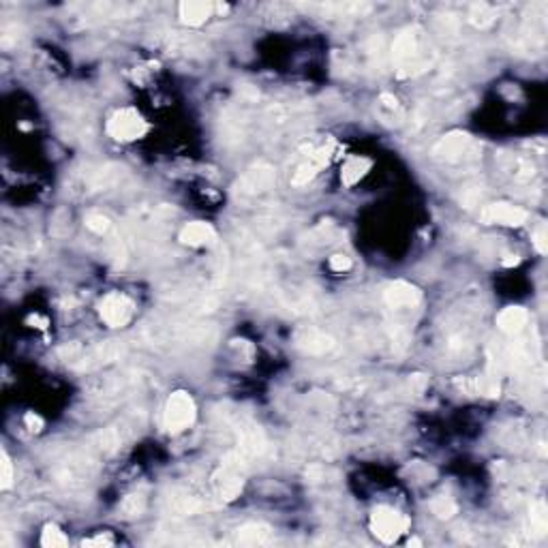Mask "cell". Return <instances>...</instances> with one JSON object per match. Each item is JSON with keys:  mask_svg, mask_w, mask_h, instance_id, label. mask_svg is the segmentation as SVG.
Masks as SVG:
<instances>
[{"mask_svg": "<svg viewBox=\"0 0 548 548\" xmlns=\"http://www.w3.org/2000/svg\"><path fill=\"white\" fill-rule=\"evenodd\" d=\"M504 167H506V171H508L510 176H514L516 180H527V178H533V174H535L533 163H529V161L523 159V157H508V161L504 163Z\"/></svg>", "mask_w": 548, "mask_h": 548, "instance_id": "cell-18", "label": "cell"}, {"mask_svg": "<svg viewBox=\"0 0 548 548\" xmlns=\"http://www.w3.org/2000/svg\"><path fill=\"white\" fill-rule=\"evenodd\" d=\"M469 144H471V137L467 135V133H450V135H443L441 140L437 142V146H435V157L437 159H441V161H459L465 152H467V148H469Z\"/></svg>", "mask_w": 548, "mask_h": 548, "instance_id": "cell-8", "label": "cell"}, {"mask_svg": "<svg viewBox=\"0 0 548 548\" xmlns=\"http://www.w3.org/2000/svg\"><path fill=\"white\" fill-rule=\"evenodd\" d=\"M384 300L390 308H411L422 300V292L407 281H394L386 287Z\"/></svg>", "mask_w": 548, "mask_h": 548, "instance_id": "cell-7", "label": "cell"}, {"mask_svg": "<svg viewBox=\"0 0 548 548\" xmlns=\"http://www.w3.org/2000/svg\"><path fill=\"white\" fill-rule=\"evenodd\" d=\"M67 544H69L67 535L56 525H45L43 527V531H41V546H45V548H63Z\"/></svg>", "mask_w": 548, "mask_h": 548, "instance_id": "cell-20", "label": "cell"}, {"mask_svg": "<svg viewBox=\"0 0 548 548\" xmlns=\"http://www.w3.org/2000/svg\"><path fill=\"white\" fill-rule=\"evenodd\" d=\"M546 504L544 501H535V504L531 506V512H529V535L540 540L546 535L548 531V514H546Z\"/></svg>", "mask_w": 548, "mask_h": 548, "instance_id": "cell-15", "label": "cell"}, {"mask_svg": "<svg viewBox=\"0 0 548 548\" xmlns=\"http://www.w3.org/2000/svg\"><path fill=\"white\" fill-rule=\"evenodd\" d=\"M24 422H26V426H28L30 433H39L41 426H43V420H41L39 416H34V414H26Z\"/></svg>", "mask_w": 548, "mask_h": 548, "instance_id": "cell-27", "label": "cell"}, {"mask_svg": "<svg viewBox=\"0 0 548 548\" xmlns=\"http://www.w3.org/2000/svg\"><path fill=\"white\" fill-rule=\"evenodd\" d=\"M114 544V540L110 537V535H97V537H90V540H84L81 542V546H112Z\"/></svg>", "mask_w": 548, "mask_h": 548, "instance_id": "cell-26", "label": "cell"}, {"mask_svg": "<svg viewBox=\"0 0 548 548\" xmlns=\"http://www.w3.org/2000/svg\"><path fill=\"white\" fill-rule=\"evenodd\" d=\"M379 101H381L388 110H398V99H396L394 95H390V93H384V95L379 97Z\"/></svg>", "mask_w": 548, "mask_h": 548, "instance_id": "cell-28", "label": "cell"}, {"mask_svg": "<svg viewBox=\"0 0 548 548\" xmlns=\"http://www.w3.org/2000/svg\"><path fill=\"white\" fill-rule=\"evenodd\" d=\"M416 56H418V34H416V30H405L394 41L392 58L398 67H407Z\"/></svg>", "mask_w": 548, "mask_h": 548, "instance_id": "cell-11", "label": "cell"}, {"mask_svg": "<svg viewBox=\"0 0 548 548\" xmlns=\"http://www.w3.org/2000/svg\"><path fill=\"white\" fill-rule=\"evenodd\" d=\"M86 227L90 232H95V234H107L110 232V227H112V223H110V218L105 216V214H101V212H90L88 216H86Z\"/></svg>", "mask_w": 548, "mask_h": 548, "instance_id": "cell-22", "label": "cell"}, {"mask_svg": "<svg viewBox=\"0 0 548 548\" xmlns=\"http://www.w3.org/2000/svg\"><path fill=\"white\" fill-rule=\"evenodd\" d=\"M212 11H214V5L204 3V0H185V3L178 5L180 20L187 26H202L204 22L210 20Z\"/></svg>", "mask_w": 548, "mask_h": 548, "instance_id": "cell-10", "label": "cell"}, {"mask_svg": "<svg viewBox=\"0 0 548 548\" xmlns=\"http://www.w3.org/2000/svg\"><path fill=\"white\" fill-rule=\"evenodd\" d=\"M107 133L116 142H135L148 133V122L137 110L120 107L107 120Z\"/></svg>", "mask_w": 548, "mask_h": 548, "instance_id": "cell-3", "label": "cell"}, {"mask_svg": "<svg viewBox=\"0 0 548 548\" xmlns=\"http://www.w3.org/2000/svg\"><path fill=\"white\" fill-rule=\"evenodd\" d=\"M535 249L540 253H546V232H544V227L535 234Z\"/></svg>", "mask_w": 548, "mask_h": 548, "instance_id": "cell-29", "label": "cell"}, {"mask_svg": "<svg viewBox=\"0 0 548 548\" xmlns=\"http://www.w3.org/2000/svg\"><path fill=\"white\" fill-rule=\"evenodd\" d=\"M99 315L110 328H124L133 317V302L124 294L112 292L101 300Z\"/></svg>", "mask_w": 548, "mask_h": 548, "instance_id": "cell-5", "label": "cell"}, {"mask_svg": "<svg viewBox=\"0 0 548 548\" xmlns=\"http://www.w3.org/2000/svg\"><path fill=\"white\" fill-rule=\"evenodd\" d=\"M28 322H30V324H39V328H41V330H45V328H48V319H45V317H39V315L30 317Z\"/></svg>", "mask_w": 548, "mask_h": 548, "instance_id": "cell-30", "label": "cell"}, {"mask_svg": "<svg viewBox=\"0 0 548 548\" xmlns=\"http://www.w3.org/2000/svg\"><path fill=\"white\" fill-rule=\"evenodd\" d=\"M482 221L490 225H506V227H521L527 223V210L512 206V204H488L482 210Z\"/></svg>", "mask_w": 548, "mask_h": 548, "instance_id": "cell-6", "label": "cell"}, {"mask_svg": "<svg viewBox=\"0 0 548 548\" xmlns=\"http://www.w3.org/2000/svg\"><path fill=\"white\" fill-rule=\"evenodd\" d=\"M268 537H270V527H266L261 523H249L238 529V542L244 546L263 544V542H268Z\"/></svg>", "mask_w": 548, "mask_h": 548, "instance_id": "cell-16", "label": "cell"}, {"mask_svg": "<svg viewBox=\"0 0 548 548\" xmlns=\"http://www.w3.org/2000/svg\"><path fill=\"white\" fill-rule=\"evenodd\" d=\"M195 416H197V407L193 396L185 390H176L165 403L163 424L169 433H180L195 422Z\"/></svg>", "mask_w": 548, "mask_h": 548, "instance_id": "cell-2", "label": "cell"}, {"mask_svg": "<svg viewBox=\"0 0 548 548\" xmlns=\"http://www.w3.org/2000/svg\"><path fill=\"white\" fill-rule=\"evenodd\" d=\"M330 270H334V272H339V274H343V272H349L351 270V266H353V261H351V257L349 255H345V253H334L332 257H330Z\"/></svg>", "mask_w": 548, "mask_h": 548, "instance_id": "cell-25", "label": "cell"}, {"mask_svg": "<svg viewBox=\"0 0 548 548\" xmlns=\"http://www.w3.org/2000/svg\"><path fill=\"white\" fill-rule=\"evenodd\" d=\"M529 322V313L523 306H508L497 315V328L506 334H518Z\"/></svg>", "mask_w": 548, "mask_h": 548, "instance_id": "cell-12", "label": "cell"}, {"mask_svg": "<svg viewBox=\"0 0 548 548\" xmlns=\"http://www.w3.org/2000/svg\"><path fill=\"white\" fill-rule=\"evenodd\" d=\"M142 510H144V497H140V495H131V497L124 499L122 512H124L126 516H140Z\"/></svg>", "mask_w": 548, "mask_h": 548, "instance_id": "cell-24", "label": "cell"}, {"mask_svg": "<svg viewBox=\"0 0 548 548\" xmlns=\"http://www.w3.org/2000/svg\"><path fill=\"white\" fill-rule=\"evenodd\" d=\"M274 182V171L270 167H255L247 171V176L240 180V193H259L268 189Z\"/></svg>", "mask_w": 548, "mask_h": 548, "instance_id": "cell-13", "label": "cell"}, {"mask_svg": "<svg viewBox=\"0 0 548 548\" xmlns=\"http://www.w3.org/2000/svg\"><path fill=\"white\" fill-rule=\"evenodd\" d=\"M409 529V518L390 506H379L371 514V531L386 544L396 542Z\"/></svg>", "mask_w": 548, "mask_h": 548, "instance_id": "cell-4", "label": "cell"}, {"mask_svg": "<svg viewBox=\"0 0 548 548\" xmlns=\"http://www.w3.org/2000/svg\"><path fill=\"white\" fill-rule=\"evenodd\" d=\"M469 22L478 28H486L495 22V11L488 5H474L469 11Z\"/></svg>", "mask_w": 548, "mask_h": 548, "instance_id": "cell-21", "label": "cell"}, {"mask_svg": "<svg viewBox=\"0 0 548 548\" xmlns=\"http://www.w3.org/2000/svg\"><path fill=\"white\" fill-rule=\"evenodd\" d=\"M371 165H373V163H371L369 159H364V157H351V159L343 165V169H341L343 185H345V187L358 185V182L369 174Z\"/></svg>", "mask_w": 548, "mask_h": 548, "instance_id": "cell-14", "label": "cell"}, {"mask_svg": "<svg viewBox=\"0 0 548 548\" xmlns=\"http://www.w3.org/2000/svg\"><path fill=\"white\" fill-rule=\"evenodd\" d=\"M11 484H13V463L9 459V454L3 452V456H0V486L7 490L11 488Z\"/></svg>", "mask_w": 548, "mask_h": 548, "instance_id": "cell-23", "label": "cell"}, {"mask_svg": "<svg viewBox=\"0 0 548 548\" xmlns=\"http://www.w3.org/2000/svg\"><path fill=\"white\" fill-rule=\"evenodd\" d=\"M244 486V471H242V456L240 452H230L223 459L218 471L214 474V490L221 499L234 501Z\"/></svg>", "mask_w": 548, "mask_h": 548, "instance_id": "cell-1", "label": "cell"}, {"mask_svg": "<svg viewBox=\"0 0 548 548\" xmlns=\"http://www.w3.org/2000/svg\"><path fill=\"white\" fill-rule=\"evenodd\" d=\"M178 238H180L182 244H187V247H212V244H216L214 227L210 223H204V221L187 223L180 230Z\"/></svg>", "mask_w": 548, "mask_h": 548, "instance_id": "cell-9", "label": "cell"}, {"mask_svg": "<svg viewBox=\"0 0 548 548\" xmlns=\"http://www.w3.org/2000/svg\"><path fill=\"white\" fill-rule=\"evenodd\" d=\"M298 345L304 351H308V353H324V351H328L332 347V339L322 334V332L308 330L302 337H298Z\"/></svg>", "mask_w": 548, "mask_h": 548, "instance_id": "cell-17", "label": "cell"}, {"mask_svg": "<svg viewBox=\"0 0 548 548\" xmlns=\"http://www.w3.org/2000/svg\"><path fill=\"white\" fill-rule=\"evenodd\" d=\"M431 510L437 518L441 521H448L456 514V510H459V506H456V501L448 495H439L431 501Z\"/></svg>", "mask_w": 548, "mask_h": 548, "instance_id": "cell-19", "label": "cell"}]
</instances>
